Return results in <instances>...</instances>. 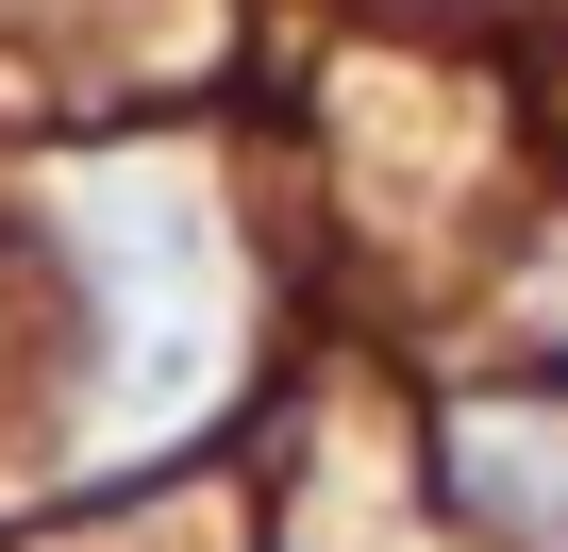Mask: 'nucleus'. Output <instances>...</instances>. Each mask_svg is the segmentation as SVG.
I'll list each match as a JSON object with an SVG mask.
<instances>
[{
  "label": "nucleus",
  "mask_w": 568,
  "mask_h": 552,
  "mask_svg": "<svg viewBox=\"0 0 568 552\" xmlns=\"http://www.w3.org/2000/svg\"><path fill=\"white\" fill-rule=\"evenodd\" d=\"M435 485L468 502L485 552H568V385H485V402H452Z\"/></svg>",
  "instance_id": "1"
}]
</instances>
